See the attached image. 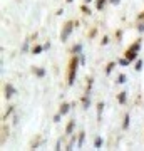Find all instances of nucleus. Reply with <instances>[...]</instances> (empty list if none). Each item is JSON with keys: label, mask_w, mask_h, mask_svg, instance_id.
Returning a JSON list of instances; mask_svg holds the SVG:
<instances>
[{"label": "nucleus", "mask_w": 144, "mask_h": 151, "mask_svg": "<svg viewBox=\"0 0 144 151\" xmlns=\"http://www.w3.org/2000/svg\"><path fill=\"white\" fill-rule=\"evenodd\" d=\"M104 2H106V0H99V2H97V8H99V10L104 7Z\"/></svg>", "instance_id": "15"}, {"label": "nucleus", "mask_w": 144, "mask_h": 151, "mask_svg": "<svg viewBox=\"0 0 144 151\" xmlns=\"http://www.w3.org/2000/svg\"><path fill=\"white\" fill-rule=\"evenodd\" d=\"M94 144H96V148H101V146H102V139H101V138H96Z\"/></svg>", "instance_id": "9"}, {"label": "nucleus", "mask_w": 144, "mask_h": 151, "mask_svg": "<svg viewBox=\"0 0 144 151\" xmlns=\"http://www.w3.org/2000/svg\"><path fill=\"white\" fill-rule=\"evenodd\" d=\"M102 109H104V104L101 103V104H99V111H97V113H99V121H101V114H102Z\"/></svg>", "instance_id": "12"}, {"label": "nucleus", "mask_w": 144, "mask_h": 151, "mask_svg": "<svg viewBox=\"0 0 144 151\" xmlns=\"http://www.w3.org/2000/svg\"><path fill=\"white\" fill-rule=\"evenodd\" d=\"M14 94H15V89L10 84H7V86H5V97H10V96H14Z\"/></svg>", "instance_id": "4"}, {"label": "nucleus", "mask_w": 144, "mask_h": 151, "mask_svg": "<svg viewBox=\"0 0 144 151\" xmlns=\"http://www.w3.org/2000/svg\"><path fill=\"white\" fill-rule=\"evenodd\" d=\"M139 49H141V41L134 42V44L126 50V59H127L129 62L134 61V59H136V55H137V52H139Z\"/></svg>", "instance_id": "1"}, {"label": "nucleus", "mask_w": 144, "mask_h": 151, "mask_svg": "<svg viewBox=\"0 0 144 151\" xmlns=\"http://www.w3.org/2000/svg\"><path fill=\"white\" fill-rule=\"evenodd\" d=\"M111 2H112V3H119V0H111Z\"/></svg>", "instance_id": "20"}, {"label": "nucleus", "mask_w": 144, "mask_h": 151, "mask_svg": "<svg viewBox=\"0 0 144 151\" xmlns=\"http://www.w3.org/2000/svg\"><path fill=\"white\" fill-rule=\"evenodd\" d=\"M69 108H70L69 104H62V106H61V111H59V113H61V114H65V113H69Z\"/></svg>", "instance_id": "6"}, {"label": "nucleus", "mask_w": 144, "mask_h": 151, "mask_svg": "<svg viewBox=\"0 0 144 151\" xmlns=\"http://www.w3.org/2000/svg\"><path fill=\"white\" fill-rule=\"evenodd\" d=\"M143 69V61H137V64H136V71H141Z\"/></svg>", "instance_id": "13"}, {"label": "nucleus", "mask_w": 144, "mask_h": 151, "mask_svg": "<svg viewBox=\"0 0 144 151\" xmlns=\"http://www.w3.org/2000/svg\"><path fill=\"white\" fill-rule=\"evenodd\" d=\"M61 116H62L61 113H59V114H55V117H54V121H55V123H59V121H61Z\"/></svg>", "instance_id": "16"}, {"label": "nucleus", "mask_w": 144, "mask_h": 151, "mask_svg": "<svg viewBox=\"0 0 144 151\" xmlns=\"http://www.w3.org/2000/svg\"><path fill=\"white\" fill-rule=\"evenodd\" d=\"M72 29H74V22H67V24L64 25L62 34H61V41L62 42H65L69 39V35H70V32H72Z\"/></svg>", "instance_id": "3"}, {"label": "nucleus", "mask_w": 144, "mask_h": 151, "mask_svg": "<svg viewBox=\"0 0 144 151\" xmlns=\"http://www.w3.org/2000/svg\"><path fill=\"white\" fill-rule=\"evenodd\" d=\"M35 72H37V76H40V77H42V76H44V74H45V72H44V71H42V69H37V71H35Z\"/></svg>", "instance_id": "18"}, {"label": "nucleus", "mask_w": 144, "mask_h": 151, "mask_svg": "<svg viewBox=\"0 0 144 151\" xmlns=\"http://www.w3.org/2000/svg\"><path fill=\"white\" fill-rule=\"evenodd\" d=\"M89 106H90V99H89V94H87V96L84 97V109H87Z\"/></svg>", "instance_id": "7"}, {"label": "nucleus", "mask_w": 144, "mask_h": 151, "mask_svg": "<svg viewBox=\"0 0 144 151\" xmlns=\"http://www.w3.org/2000/svg\"><path fill=\"white\" fill-rule=\"evenodd\" d=\"M72 52H81V45H76V47L72 49Z\"/></svg>", "instance_id": "19"}, {"label": "nucleus", "mask_w": 144, "mask_h": 151, "mask_svg": "<svg viewBox=\"0 0 144 151\" xmlns=\"http://www.w3.org/2000/svg\"><path fill=\"white\" fill-rule=\"evenodd\" d=\"M69 86H72L74 84V79H76V72H77V59L74 57L72 61H70V66H69Z\"/></svg>", "instance_id": "2"}, {"label": "nucleus", "mask_w": 144, "mask_h": 151, "mask_svg": "<svg viewBox=\"0 0 144 151\" xmlns=\"http://www.w3.org/2000/svg\"><path fill=\"white\" fill-rule=\"evenodd\" d=\"M117 82H119V84H124V82H126V76L121 74V76H119V81H117Z\"/></svg>", "instance_id": "11"}, {"label": "nucleus", "mask_w": 144, "mask_h": 151, "mask_svg": "<svg viewBox=\"0 0 144 151\" xmlns=\"http://www.w3.org/2000/svg\"><path fill=\"white\" fill-rule=\"evenodd\" d=\"M40 50H42V47H40V45H37V47L34 49V54H39V52H40Z\"/></svg>", "instance_id": "17"}, {"label": "nucleus", "mask_w": 144, "mask_h": 151, "mask_svg": "<svg viewBox=\"0 0 144 151\" xmlns=\"http://www.w3.org/2000/svg\"><path fill=\"white\" fill-rule=\"evenodd\" d=\"M82 143H84V133L81 134V136H79V144H77V146L81 148V146H82Z\"/></svg>", "instance_id": "14"}, {"label": "nucleus", "mask_w": 144, "mask_h": 151, "mask_svg": "<svg viewBox=\"0 0 144 151\" xmlns=\"http://www.w3.org/2000/svg\"><path fill=\"white\" fill-rule=\"evenodd\" d=\"M126 97H127V92H121L117 99H119V103H121V104H124V103H126Z\"/></svg>", "instance_id": "5"}, {"label": "nucleus", "mask_w": 144, "mask_h": 151, "mask_svg": "<svg viewBox=\"0 0 144 151\" xmlns=\"http://www.w3.org/2000/svg\"><path fill=\"white\" fill-rule=\"evenodd\" d=\"M74 126H76V123H74V121H70V123L67 124V129H65V131H67V134H70V131L74 129Z\"/></svg>", "instance_id": "8"}, {"label": "nucleus", "mask_w": 144, "mask_h": 151, "mask_svg": "<svg viewBox=\"0 0 144 151\" xmlns=\"http://www.w3.org/2000/svg\"><path fill=\"white\" fill-rule=\"evenodd\" d=\"M127 126H129V114H126L124 117V129H127Z\"/></svg>", "instance_id": "10"}]
</instances>
